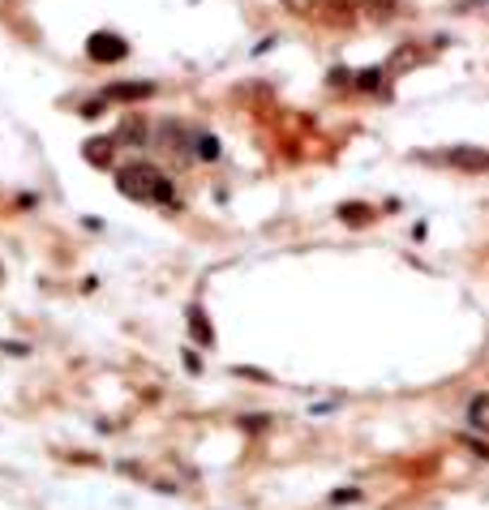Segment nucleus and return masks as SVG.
I'll use <instances>...</instances> for the list:
<instances>
[{
	"mask_svg": "<svg viewBox=\"0 0 489 510\" xmlns=\"http://www.w3.org/2000/svg\"><path fill=\"white\" fill-rule=\"evenodd\" d=\"M121 193H129V198H138V202H168V198H172V185H168V176H163V172H155V167L133 163V167H125V172H121Z\"/></svg>",
	"mask_w": 489,
	"mask_h": 510,
	"instance_id": "obj_1",
	"label": "nucleus"
},
{
	"mask_svg": "<svg viewBox=\"0 0 489 510\" xmlns=\"http://www.w3.org/2000/svg\"><path fill=\"white\" fill-rule=\"evenodd\" d=\"M90 56H95V61H103V65H112V61H121V56H125V43H121L116 35H95V39H90Z\"/></svg>",
	"mask_w": 489,
	"mask_h": 510,
	"instance_id": "obj_2",
	"label": "nucleus"
},
{
	"mask_svg": "<svg viewBox=\"0 0 489 510\" xmlns=\"http://www.w3.org/2000/svg\"><path fill=\"white\" fill-rule=\"evenodd\" d=\"M451 163H459V167H489V154H451Z\"/></svg>",
	"mask_w": 489,
	"mask_h": 510,
	"instance_id": "obj_3",
	"label": "nucleus"
},
{
	"mask_svg": "<svg viewBox=\"0 0 489 510\" xmlns=\"http://www.w3.org/2000/svg\"><path fill=\"white\" fill-rule=\"evenodd\" d=\"M189 317H193V322H189V326H193V330H198V339H202V344H210V330H206V322H202V313H198V309H193V313H189Z\"/></svg>",
	"mask_w": 489,
	"mask_h": 510,
	"instance_id": "obj_4",
	"label": "nucleus"
},
{
	"mask_svg": "<svg viewBox=\"0 0 489 510\" xmlns=\"http://www.w3.org/2000/svg\"><path fill=\"white\" fill-rule=\"evenodd\" d=\"M288 5H313V0H288Z\"/></svg>",
	"mask_w": 489,
	"mask_h": 510,
	"instance_id": "obj_5",
	"label": "nucleus"
}]
</instances>
